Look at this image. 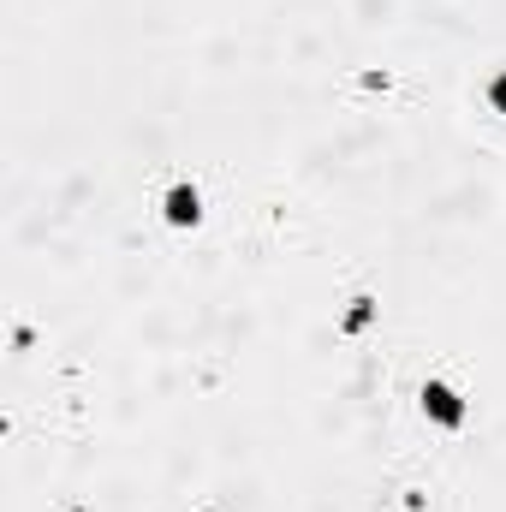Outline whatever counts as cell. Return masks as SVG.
<instances>
[{
    "mask_svg": "<svg viewBox=\"0 0 506 512\" xmlns=\"http://www.w3.org/2000/svg\"><path fill=\"white\" fill-rule=\"evenodd\" d=\"M423 417H435L441 429H459L465 423V399L447 382H423Z\"/></svg>",
    "mask_w": 506,
    "mask_h": 512,
    "instance_id": "obj_1",
    "label": "cell"
},
{
    "mask_svg": "<svg viewBox=\"0 0 506 512\" xmlns=\"http://www.w3.org/2000/svg\"><path fill=\"white\" fill-rule=\"evenodd\" d=\"M161 209H167V221H173V227H191V221L203 215V197H197V185H185V179H179V185L167 191V203H161Z\"/></svg>",
    "mask_w": 506,
    "mask_h": 512,
    "instance_id": "obj_2",
    "label": "cell"
},
{
    "mask_svg": "<svg viewBox=\"0 0 506 512\" xmlns=\"http://www.w3.org/2000/svg\"><path fill=\"white\" fill-rule=\"evenodd\" d=\"M489 102L506 114V72H495V78H489Z\"/></svg>",
    "mask_w": 506,
    "mask_h": 512,
    "instance_id": "obj_3",
    "label": "cell"
}]
</instances>
